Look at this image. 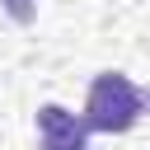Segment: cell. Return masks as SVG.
Wrapping results in <instances>:
<instances>
[{
	"label": "cell",
	"instance_id": "cell-2",
	"mask_svg": "<svg viewBox=\"0 0 150 150\" xmlns=\"http://www.w3.org/2000/svg\"><path fill=\"white\" fill-rule=\"evenodd\" d=\"M33 127H38V141L52 145V150H84V141H89L84 122L75 112H66L61 103H42L38 117H33Z\"/></svg>",
	"mask_w": 150,
	"mask_h": 150
},
{
	"label": "cell",
	"instance_id": "cell-3",
	"mask_svg": "<svg viewBox=\"0 0 150 150\" xmlns=\"http://www.w3.org/2000/svg\"><path fill=\"white\" fill-rule=\"evenodd\" d=\"M0 9H5L14 23H33V19H38V0H0Z\"/></svg>",
	"mask_w": 150,
	"mask_h": 150
},
{
	"label": "cell",
	"instance_id": "cell-1",
	"mask_svg": "<svg viewBox=\"0 0 150 150\" xmlns=\"http://www.w3.org/2000/svg\"><path fill=\"white\" fill-rule=\"evenodd\" d=\"M141 112H145V89L122 70H98L89 94H84L80 122H84L89 136H117V131L136 127Z\"/></svg>",
	"mask_w": 150,
	"mask_h": 150
}]
</instances>
